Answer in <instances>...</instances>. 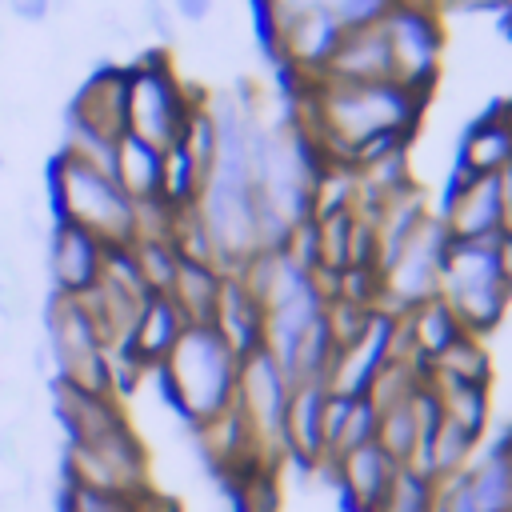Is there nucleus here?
<instances>
[{"label": "nucleus", "instance_id": "obj_1", "mask_svg": "<svg viewBox=\"0 0 512 512\" xmlns=\"http://www.w3.org/2000/svg\"><path fill=\"white\" fill-rule=\"evenodd\" d=\"M292 92H296L292 124L308 136L316 160H340V164H352V156L372 140L384 136L408 140L428 100L396 80H372V84L304 80L292 84Z\"/></svg>", "mask_w": 512, "mask_h": 512}, {"label": "nucleus", "instance_id": "obj_2", "mask_svg": "<svg viewBox=\"0 0 512 512\" xmlns=\"http://www.w3.org/2000/svg\"><path fill=\"white\" fill-rule=\"evenodd\" d=\"M236 364L240 356L220 340L212 324H188L176 348L152 376L160 380L164 404L192 428L224 408H232V388H236Z\"/></svg>", "mask_w": 512, "mask_h": 512}, {"label": "nucleus", "instance_id": "obj_3", "mask_svg": "<svg viewBox=\"0 0 512 512\" xmlns=\"http://www.w3.org/2000/svg\"><path fill=\"white\" fill-rule=\"evenodd\" d=\"M48 204L56 220L76 224L104 244L132 240V200L116 188V180L60 152L48 164Z\"/></svg>", "mask_w": 512, "mask_h": 512}, {"label": "nucleus", "instance_id": "obj_4", "mask_svg": "<svg viewBox=\"0 0 512 512\" xmlns=\"http://www.w3.org/2000/svg\"><path fill=\"white\" fill-rule=\"evenodd\" d=\"M436 296L452 308V316L460 320L464 332H472V336L492 332L512 308V288L504 284V276L496 268L492 240H480V244L448 240Z\"/></svg>", "mask_w": 512, "mask_h": 512}, {"label": "nucleus", "instance_id": "obj_5", "mask_svg": "<svg viewBox=\"0 0 512 512\" xmlns=\"http://www.w3.org/2000/svg\"><path fill=\"white\" fill-rule=\"evenodd\" d=\"M200 96L176 76L168 56L144 52L140 60L128 64V104H124V132L152 144V148H172L184 132V120Z\"/></svg>", "mask_w": 512, "mask_h": 512}, {"label": "nucleus", "instance_id": "obj_6", "mask_svg": "<svg viewBox=\"0 0 512 512\" xmlns=\"http://www.w3.org/2000/svg\"><path fill=\"white\" fill-rule=\"evenodd\" d=\"M292 376L272 360V352L252 348L236 364V388H232V412L248 428L260 464L284 468V408H288Z\"/></svg>", "mask_w": 512, "mask_h": 512}, {"label": "nucleus", "instance_id": "obj_7", "mask_svg": "<svg viewBox=\"0 0 512 512\" xmlns=\"http://www.w3.org/2000/svg\"><path fill=\"white\" fill-rule=\"evenodd\" d=\"M60 484L68 488H92V492H116L136 496L148 488V448L136 436V428L124 420L120 428L96 436V440H64L60 448Z\"/></svg>", "mask_w": 512, "mask_h": 512}, {"label": "nucleus", "instance_id": "obj_8", "mask_svg": "<svg viewBox=\"0 0 512 512\" xmlns=\"http://www.w3.org/2000/svg\"><path fill=\"white\" fill-rule=\"evenodd\" d=\"M44 348L52 356V380L112 396L104 340H100L92 316L84 312L80 296L48 292V300H44Z\"/></svg>", "mask_w": 512, "mask_h": 512}, {"label": "nucleus", "instance_id": "obj_9", "mask_svg": "<svg viewBox=\"0 0 512 512\" xmlns=\"http://www.w3.org/2000/svg\"><path fill=\"white\" fill-rule=\"evenodd\" d=\"M376 24H380L384 44H388L392 80L404 84L408 92L428 96L436 76H440V60H444L440 8L436 4H400V0H392L380 12Z\"/></svg>", "mask_w": 512, "mask_h": 512}, {"label": "nucleus", "instance_id": "obj_10", "mask_svg": "<svg viewBox=\"0 0 512 512\" xmlns=\"http://www.w3.org/2000/svg\"><path fill=\"white\" fill-rule=\"evenodd\" d=\"M448 252V232L440 224L436 212H428L408 236L404 244L380 264L376 272V308L400 316L404 308L436 296L440 288V264Z\"/></svg>", "mask_w": 512, "mask_h": 512}, {"label": "nucleus", "instance_id": "obj_11", "mask_svg": "<svg viewBox=\"0 0 512 512\" xmlns=\"http://www.w3.org/2000/svg\"><path fill=\"white\" fill-rule=\"evenodd\" d=\"M104 240H96L92 232L52 220L48 240H44V272L52 292L60 296H84L96 280H100V264H104Z\"/></svg>", "mask_w": 512, "mask_h": 512}, {"label": "nucleus", "instance_id": "obj_12", "mask_svg": "<svg viewBox=\"0 0 512 512\" xmlns=\"http://www.w3.org/2000/svg\"><path fill=\"white\" fill-rule=\"evenodd\" d=\"M448 240L480 244L500 236V200H496V176H464L456 172L444 196V208L436 212Z\"/></svg>", "mask_w": 512, "mask_h": 512}, {"label": "nucleus", "instance_id": "obj_13", "mask_svg": "<svg viewBox=\"0 0 512 512\" xmlns=\"http://www.w3.org/2000/svg\"><path fill=\"white\" fill-rule=\"evenodd\" d=\"M388 340H392V312H380L368 320V328L332 348V360H328V372H324V388L332 396H364L368 384L376 380V372L384 368L388 360Z\"/></svg>", "mask_w": 512, "mask_h": 512}, {"label": "nucleus", "instance_id": "obj_14", "mask_svg": "<svg viewBox=\"0 0 512 512\" xmlns=\"http://www.w3.org/2000/svg\"><path fill=\"white\" fill-rule=\"evenodd\" d=\"M396 468L400 464L376 440H368V444L336 456L324 476L336 484V492H340V500H344L348 512H376V504L384 500Z\"/></svg>", "mask_w": 512, "mask_h": 512}, {"label": "nucleus", "instance_id": "obj_15", "mask_svg": "<svg viewBox=\"0 0 512 512\" xmlns=\"http://www.w3.org/2000/svg\"><path fill=\"white\" fill-rule=\"evenodd\" d=\"M328 388L320 380H296L284 408V464H296L304 472H324V440H320V416H324Z\"/></svg>", "mask_w": 512, "mask_h": 512}, {"label": "nucleus", "instance_id": "obj_16", "mask_svg": "<svg viewBox=\"0 0 512 512\" xmlns=\"http://www.w3.org/2000/svg\"><path fill=\"white\" fill-rule=\"evenodd\" d=\"M124 104H128V68L104 64L76 88V96L68 104V120L120 140L124 136Z\"/></svg>", "mask_w": 512, "mask_h": 512}, {"label": "nucleus", "instance_id": "obj_17", "mask_svg": "<svg viewBox=\"0 0 512 512\" xmlns=\"http://www.w3.org/2000/svg\"><path fill=\"white\" fill-rule=\"evenodd\" d=\"M316 80H340V84H372V80H392V64H388V44L380 24H360L340 32L332 56L324 60Z\"/></svg>", "mask_w": 512, "mask_h": 512}, {"label": "nucleus", "instance_id": "obj_18", "mask_svg": "<svg viewBox=\"0 0 512 512\" xmlns=\"http://www.w3.org/2000/svg\"><path fill=\"white\" fill-rule=\"evenodd\" d=\"M52 412L64 428V440H96L112 428H120L128 416H124V404L108 392H84V388H72L64 380H52Z\"/></svg>", "mask_w": 512, "mask_h": 512}, {"label": "nucleus", "instance_id": "obj_19", "mask_svg": "<svg viewBox=\"0 0 512 512\" xmlns=\"http://www.w3.org/2000/svg\"><path fill=\"white\" fill-rule=\"evenodd\" d=\"M504 168H512V104L472 120L456 152V172L464 176H500Z\"/></svg>", "mask_w": 512, "mask_h": 512}, {"label": "nucleus", "instance_id": "obj_20", "mask_svg": "<svg viewBox=\"0 0 512 512\" xmlns=\"http://www.w3.org/2000/svg\"><path fill=\"white\" fill-rule=\"evenodd\" d=\"M320 440H324V472L336 456L376 440V412L364 396H324V416H320Z\"/></svg>", "mask_w": 512, "mask_h": 512}, {"label": "nucleus", "instance_id": "obj_21", "mask_svg": "<svg viewBox=\"0 0 512 512\" xmlns=\"http://www.w3.org/2000/svg\"><path fill=\"white\" fill-rule=\"evenodd\" d=\"M212 328L220 332V340H224L236 356L260 348V340H264V308L256 304V296H252L236 276H224V284H220V300H216V312H212Z\"/></svg>", "mask_w": 512, "mask_h": 512}, {"label": "nucleus", "instance_id": "obj_22", "mask_svg": "<svg viewBox=\"0 0 512 512\" xmlns=\"http://www.w3.org/2000/svg\"><path fill=\"white\" fill-rule=\"evenodd\" d=\"M184 316L176 312V304L168 296H148L136 324H132V336H128V348L132 356L152 372L168 360V352L176 348V340L184 336Z\"/></svg>", "mask_w": 512, "mask_h": 512}, {"label": "nucleus", "instance_id": "obj_23", "mask_svg": "<svg viewBox=\"0 0 512 512\" xmlns=\"http://www.w3.org/2000/svg\"><path fill=\"white\" fill-rule=\"evenodd\" d=\"M388 4L392 0H256V12H260V28L292 20V16H324L340 32H348V28L380 20V12Z\"/></svg>", "mask_w": 512, "mask_h": 512}, {"label": "nucleus", "instance_id": "obj_24", "mask_svg": "<svg viewBox=\"0 0 512 512\" xmlns=\"http://www.w3.org/2000/svg\"><path fill=\"white\" fill-rule=\"evenodd\" d=\"M424 384L436 400V412L444 420H452L456 428H464L468 436L484 440L488 420H492V396L488 384H464V380H448V376H432L424 372Z\"/></svg>", "mask_w": 512, "mask_h": 512}, {"label": "nucleus", "instance_id": "obj_25", "mask_svg": "<svg viewBox=\"0 0 512 512\" xmlns=\"http://www.w3.org/2000/svg\"><path fill=\"white\" fill-rule=\"evenodd\" d=\"M220 284H224L220 268L196 264V260H180L164 296L176 304L184 324H212V312H216V300H220Z\"/></svg>", "mask_w": 512, "mask_h": 512}, {"label": "nucleus", "instance_id": "obj_26", "mask_svg": "<svg viewBox=\"0 0 512 512\" xmlns=\"http://www.w3.org/2000/svg\"><path fill=\"white\" fill-rule=\"evenodd\" d=\"M476 452H480V440H476V436H468V432L456 428L452 420L436 416V424H432V432H428V440H424V448H420V460H416L412 468L440 484V480L460 476V472L472 464Z\"/></svg>", "mask_w": 512, "mask_h": 512}, {"label": "nucleus", "instance_id": "obj_27", "mask_svg": "<svg viewBox=\"0 0 512 512\" xmlns=\"http://www.w3.org/2000/svg\"><path fill=\"white\" fill-rule=\"evenodd\" d=\"M160 160L164 152L136 140V136H120L116 140V164H112V180L116 188L132 200V204H144V200H160Z\"/></svg>", "mask_w": 512, "mask_h": 512}, {"label": "nucleus", "instance_id": "obj_28", "mask_svg": "<svg viewBox=\"0 0 512 512\" xmlns=\"http://www.w3.org/2000/svg\"><path fill=\"white\" fill-rule=\"evenodd\" d=\"M476 512H512V468L504 456V444L496 440L492 448L476 452L472 464L460 472Z\"/></svg>", "mask_w": 512, "mask_h": 512}, {"label": "nucleus", "instance_id": "obj_29", "mask_svg": "<svg viewBox=\"0 0 512 512\" xmlns=\"http://www.w3.org/2000/svg\"><path fill=\"white\" fill-rule=\"evenodd\" d=\"M424 372L448 376V380H464V384H488V380H492V360H488L480 336L464 332V336H456Z\"/></svg>", "mask_w": 512, "mask_h": 512}, {"label": "nucleus", "instance_id": "obj_30", "mask_svg": "<svg viewBox=\"0 0 512 512\" xmlns=\"http://www.w3.org/2000/svg\"><path fill=\"white\" fill-rule=\"evenodd\" d=\"M280 472L284 468H248V472L232 476L224 484L228 500H232V512H280L284 508Z\"/></svg>", "mask_w": 512, "mask_h": 512}, {"label": "nucleus", "instance_id": "obj_31", "mask_svg": "<svg viewBox=\"0 0 512 512\" xmlns=\"http://www.w3.org/2000/svg\"><path fill=\"white\" fill-rule=\"evenodd\" d=\"M200 188H204V176L184 156V148L180 144L164 148V160H160V200L168 208H188V204H196Z\"/></svg>", "mask_w": 512, "mask_h": 512}, {"label": "nucleus", "instance_id": "obj_32", "mask_svg": "<svg viewBox=\"0 0 512 512\" xmlns=\"http://www.w3.org/2000/svg\"><path fill=\"white\" fill-rule=\"evenodd\" d=\"M436 508V480H428L424 472L400 464L384 500L376 504V512H432Z\"/></svg>", "mask_w": 512, "mask_h": 512}, {"label": "nucleus", "instance_id": "obj_33", "mask_svg": "<svg viewBox=\"0 0 512 512\" xmlns=\"http://www.w3.org/2000/svg\"><path fill=\"white\" fill-rule=\"evenodd\" d=\"M60 156L84 164V168H96L104 176H112V164H116V140L112 136H100L84 124H72L64 120V140H60Z\"/></svg>", "mask_w": 512, "mask_h": 512}, {"label": "nucleus", "instance_id": "obj_34", "mask_svg": "<svg viewBox=\"0 0 512 512\" xmlns=\"http://www.w3.org/2000/svg\"><path fill=\"white\" fill-rule=\"evenodd\" d=\"M128 252H132V264H136L144 288L152 296H164L168 284H172V276H176V264H180L176 248L168 240H132Z\"/></svg>", "mask_w": 512, "mask_h": 512}, {"label": "nucleus", "instance_id": "obj_35", "mask_svg": "<svg viewBox=\"0 0 512 512\" xmlns=\"http://www.w3.org/2000/svg\"><path fill=\"white\" fill-rule=\"evenodd\" d=\"M136 496H116V492H92V488H68V484H60L56 512H132L136 508Z\"/></svg>", "mask_w": 512, "mask_h": 512}, {"label": "nucleus", "instance_id": "obj_36", "mask_svg": "<svg viewBox=\"0 0 512 512\" xmlns=\"http://www.w3.org/2000/svg\"><path fill=\"white\" fill-rule=\"evenodd\" d=\"M32 312V288L28 280H0V324L16 328Z\"/></svg>", "mask_w": 512, "mask_h": 512}, {"label": "nucleus", "instance_id": "obj_37", "mask_svg": "<svg viewBox=\"0 0 512 512\" xmlns=\"http://www.w3.org/2000/svg\"><path fill=\"white\" fill-rule=\"evenodd\" d=\"M432 512H476V504H472V496H468L460 476L436 484V508Z\"/></svg>", "mask_w": 512, "mask_h": 512}, {"label": "nucleus", "instance_id": "obj_38", "mask_svg": "<svg viewBox=\"0 0 512 512\" xmlns=\"http://www.w3.org/2000/svg\"><path fill=\"white\" fill-rule=\"evenodd\" d=\"M144 24L156 40H172L176 36V16L168 0H144Z\"/></svg>", "mask_w": 512, "mask_h": 512}, {"label": "nucleus", "instance_id": "obj_39", "mask_svg": "<svg viewBox=\"0 0 512 512\" xmlns=\"http://www.w3.org/2000/svg\"><path fill=\"white\" fill-rule=\"evenodd\" d=\"M216 12V0H172V16L188 24H204Z\"/></svg>", "mask_w": 512, "mask_h": 512}, {"label": "nucleus", "instance_id": "obj_40", "mask_svg": "<svg viewBox=\"0 0 512 512\" xmlns=\"http://www.w3.org/2000/svg\"><path fill=\"white\" fill-rule=\"evenodd\" d=\"M492 256H496V268H500L504 284L512 288V236H508V232H500V236L492 240Z\"/></svg>", "mask_w": 512, "mask_h": 512}, {"label": "nucleus", "instance_id": "obj_41", "mask_svg": "<svg viewBox=\"0 0 512 512\" xmlns=\"http://www.w3.org/2000/svg\"><path fill=\"white\" fill-rule=\"evenodd\" d=\"M72 4H76V0H48V20H52V16H68Z\"/></svg>", "mask_w": 512, "mask_h": 512}, {"label": "nucleus", "instance_id": "obj_42", "mask_svg": "<svg viewBox=\"0 0 512 512\" xmlns=\"http://www.w3.org/2000/svg\"><path fill=\"white\" fill-rule=\"evenodd\" d=\"M468 8H512V0H460Z\"/></svg>", "mask_w": 512, "mask_h": 512}, {"label": "nucleus", "instance_id": "obj_43", "mask_svg": "<svg viewBox=\"0 0 512 512\" xmlns=\"http://www.w3.org/2000/svg\"><path fill=\"white\" fill-rule=\"evenodd\" d=\"M500 444H504V456H508V468H512V428L504 432V440H500Z\"/></svg>", "mask_w": 512, "mask_h": 512}, {"label": "nucleus", "instance_id": "obj_44", "mask_svg": "<svg viewBox=\"0 0 512 512\" xmlns=\"http://www.w3.org/2000/svg\"><path fill=\"white\" fill-rule=\"evenodd\" d=\"M400 4H436L440 8V0H400Z\"/></svg>", "mask_w": 512, "mask_h": 512}, {"label": "nucleus", "instance_id": "obj_45", "mask_svg": "<svg viewBox=\"0 0 512 512\" xmlns=\"http://www.w3.org/2000/svg\"><path fill=\"white\" fill-rule=\"evenodd\" d=\"M0 172H4V156H0Z\"/></svg>", "mask_w": 512, "mask_h": 512}]
</instances>
